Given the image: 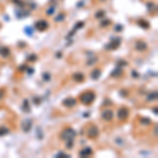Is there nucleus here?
<instances>
[{
	"instance_id": "f3484780",
	"label": "nucleus",
	"mask_w": 158,
	"mask_h": 158,
	"mask_svg": "<svg viewBox=\"0 0 158 158\" xmlns=\"http://www.w3.org/2000/svg\"><path fill=\"white\" fill-rule=\"evenodd\" d=\"M121 74H122V70H121V67H115V70H113V71H112V74H111V75L112 76H120L121 75Z\"/></svg>"
},
{
	"instance_id": "6e6552de",
	"label": "nucleus",
	"mask_w": 158,
	"mask_h": 158,
	"mask_svg": "<svg viewBox=\"0 0 158 158\" xmlns=\"http://www.w3.org/2000/svg\"><path fill=\"white\" fill-rule=\"evenodd\" d=\"M102 117L104 119L105 121H111L113 119V111L112 109H104L102 112Z\"/></svg>"
},
{
	"instance_id": "dca6fc26",
	"label": "nucleus",
	"mask_w": 158,
	"mask_h": 158,
	"mask_svg": "<svg viewBox=\"0 0 158 158\" xmlns=\"http://www.w3.org/2000/svg\"><path fill=\"white\" fill-rule=\"evenodd\" d=\"M0 54H1L4 58H7L9 54H11V51H9L8 47H0Z\"/></svg>"
},
{
	"instance_id": "f8f14e48",
	"label": "nucleus",
	"mask_w": 158,
	"mask_h": 158,
	"mask_svg": "<svg viewBox=\"0 0 158 158\" xmlns=\"http://www.w3.org/2000/svg\"><path fill=\"white\" fill-rule=\"evenodd\" d=\"M73 79L76 80V82H83L84 80V75L82 73H74L73 74Z\"/></svg>"
},
{
	"instance_id": "aec40b11",
	"label": "nucleus",
	"mask_w": 158,
	"mask_h": 158,
	"mask_svg": "<svg viewBox=\"0 0 158 158\" xmlns=\"http://www.w3.org/2000/svg\"><path fill=\"white\" fill-rule=\"evenodd\" d=\"M141 124H144V125H150L151 121H150V119H141Z\"/></svg>"
},
{
	"instance_id": "5701e85b",
	"label": "nucleus",
	"mask_w": 158,
	"mask_h": 158,
	"mask_svg": "<svg viewBox=\"0 0 158 158\" xmlns=\"http://www.w3.org/2000/svg\"><path fill=\"white\" fill-rule=\"evenodd\" d=\"M63 19H65V15L61 13V15H58V17H56V21H62Z\"/></svg>"
},
{
	"instance_id": "f03ea898",
	"label": "nucleus",
	"mask_w": 158,
	"mask_h": 158,
	"mask_svg": "<svg viewBox=\"0 0 158 158\" xmlns=\"http://www.w3.org/2000/svg\"><path fill=\"white\" fill-rule=\"evenodd\" d=\"M76 136V133H75V130L73 129V128H66V129H63L62 130V133H61V138L62 140H74Z\"/></svg>"
},
{
	"instance_id": "9d476101",
	"label": "nucleus",
	"mask_w": 158,
	"mask_h": 158,
	"mask_svg": "<svg viewBox=\"0 0 158 158\" xmlns=\"http://www.w3.org/2000/svg\"><path fill=\"white\" fill-rule=\"evenodd\" d=\"M21 128L24 132H29L32 129V120H24L21 122Z\"/></svg>"
},
{
	"instance_id": "4468645a",
	"label": "nucleus",
	"mask_w": 158,
	"mask_h": 158,
	"mask_svg": "<svg viewBox=\"0 0 158 158\" xmlns=\"http://www.w3.org/2000/svg\"><path fill=\"white\" fill-rule=\"evenodd\" d=\"M100 75H102V71L99 69H95V70H92V73H91V78L95 80V79H99L100 78Z\"/></svg>"
},
{
	"instance_id": "7c9ffc66",
	"label": "nucleus",
	"mask_w": 158,
	"mask_h": 158,
	"mask_svg": "<svg viewBox=\"0 0 158 158\" xmlns=\"http://www.w3.org/2000/svg\"><path fill=\"white\" fill-rule=\"evenodd\" d=\"M146 5H148V8H149V9L153 8V3H149V4H146Z\"/></svg>"
},
{
	"instance_id": "c85d7f7f",
	"label": "nucleus",
	"mask_w": 158,
	"mask_h": 158,
	"mask_svg": "<svg viewBox=\"0 0 158 158\" xmlns=\"http://www.w3.org/2000/svg\"><path fill=\"white\" fill-rule=\"evenodd\" d=\"M3 96H4V90H0V99H3Z\"/></svg>"
},
{
	"instance_id": "393cba45",
	"label": "nucleus",
	"mask_w": 158,
	"mask_h": 158,
	"mask_svg": "<svg viewBox=\"0 0 158 158\" xmlns=\"http://www.w3.org/2000/svg\"><path fill=\"white\" fill-rule=\"evenodd\" d=\"M56 157H66V158H67V157H70V156H69V154H62V151H59V153H58Z\"/></svg>"
},
{
	"instance_id": "9b49d317",
	"label": "nucleus",
	"mask_w": 158,
	"mask_h": 158,
	"mask_svg": "<svg viewBox=\"0 0 158 158\" xmlns=\"http://www.w3.org/2000/svg\"><path fill=\"white\" fill-rule=\"evenodd\" d=\"M80 157H91L92 156V149L91 148H86V149H82L79 153Z\"/></svg>"
},
{
	"instance_id": "c756f323",
	"label": "nucleus",
	"mask_w": 158,
	"mask_h": 158,
	"mask_svg": "<svg viewBox=\"0 0 158 158\" xmlns=\"http://www.w3.org/2000/svg\"><path fill=\"white\" fill-rule=\"evenodd\" d=\"M25 69H27V66H20V67H19V70H20V71H24Z\"/></svg>"
},
{
	"instance_id": "cd10ccee",
	"label": "nucleus",
	"mask_w": 158,
	"mask_h": 158,
	"mask_svg": "<svg viewBox=\"0 0 158 158\" xmlns=\"http://www.w3.org/2000/svg\"><path fill=\"white\" fill-rule=\"evenodd\" d=\"M54 13V8H49V11H47V15H51Z\"/></svg>"
},
{
	"instance_id": "1a4fd4ad",
	"label": "nucleus",
	"mask_w": 158,
	"mask_h": 158,
	"mask_svg": "<svg viewBox=\"0 0 158 158\" xmlns=\"http://www.w3.org/2000/svg\"><path fill=\"white\" fill-rule=\"evenodd\" d=\"M75 104H76V100L74 98H67V99H65V100L62 102V105L63 107H67V108H71Z\"/></svg>"
},
{
	"instance_id": "b1692460",
	"label": "nucleus",
	"mask_w": 158,
	"mask_h": 158,
	"mask_svg": "<svg viewBox=\"0 0 158 158\" xmlns=\"http://www.w3.org/2000/svg\"><path fill=\"white\" fill-rule=\"evenodd\" d=\"M83 25H84V22H83V21H79V22H78V24H76V25H75V28H76V29H80V28H82V27H83Z\"/></svg>"
},
{
	"instance_id": "2f4dec72",
	"label": "nucleus",
	"mask_w": 158,
	"mask_h": 158,
	"mask_svg": "<svg viewBox=\"0 0 158 158\" xmlns=\"http://www.w3.org/2000/svg\"><path fill=\"white\" fill-rule=\"evenodd\" d=\"M102 1H104V0H102Z\"/></svg>"
},
{
	"instance_id": "2eb2a0df",
	"label": "nucleus",
	"mask_w": 158,
	"mask_h": 158,
	"mask_svg": "<svg viewBox=\"0 0 158 158\" xmlns=\"http://www.w3.org/2000/svg\"><path fill=\"white\" fill-rule=\"evenodd\" d=\"M157 96H158L157 91H153V92H150L149 95L146 96V100H148V102H154V100L157 99Z\"/></svg>"
},
{
	"instance_id": "a211bd4d",
	"label": "nucleus",
	"mask_w": 158,
	"mask_h": 158,
	"mask_svg": "<svg viewBox=\"0 0 158 158\" xmlns=\"http://www.w3.org/2000/svg\"><path fill=\"white\" fill-rule=\"evenodd\" d=\"M104 16H105V11H103V9H100V11H98L95 13V17L96 19H103Z\"/></svg>"
},
{
	"instance_id": "0eeeda50",
	"label": "nucleus",
	"mask_w": 158,
	"mask_h": 158,
	"mask_svg": "<svg viewBox=\"0 0 158 158\" xmlns=\"http://www.w3.org/2000/svg\"><path fill=\"white\" fill-rule=\"evenodd\" d=\"M34 27H36L37 30H46L47 28H49V22H47L46 20H38L36 21V24H34Z\"/></svg>"
},
{
	"instance_id": "f257e3e1",
	"label": "nucleus",
	"mask_w": 158,
	"mask_h": 158,
	"mask_svg": "<svg viewBox=\"0 0 158 158\" xmlns=\"http://www.w3.org/2000/svg\"><path fill=\"white\" fill-rule=\"evenodd\" d=\"M95 98H96V95H95L93 91H86L80 95V102L84 105H90V104H92V102L95 100Z\"/></svg>"
},
{
	"instance_id": "39448f33",
	"label": "nucleus",
	"mask_w": 158,
	"mask_h": 158,
	"mask_svg": "<svg viewBox=\"0 0 158 158\" xmlns=\"http://www.w3.org/2000/svg\"><path fill=\"white\" fill-rule=\"evenodd\" d=\"M87 136H88V138H92V140H95V138L99 136V129H98V127H95V125H91V127L88 128V130H87Z\"/></svg>"
},
{
	"instance_id": "bb28decb",
	"label": "nucleus",
	"mask_w": 158,
	"mask_h": 158,
	"mask_svg": "<svg viewBox=\"0 0 158 158\" xmlns=\"http://www.w3.org/2000/svg\"><path fill=\"white\" fill-rule=\"evenodd\" d=\"M44 79H45V80H49V79H50V74L45 73V74H44Z\"/></svg>"
},
{
	"instance_id": "412c9836",
	"label": "nucleus",
	"mask_w": 158,
	"mask_h": 158,
	"mask_svg": "<svg viewBox=\"0 0 158 158\" xmlns=\"http://www.w3.org/2000/svg\"><path fill=\"white\" fill-rule=\"evenodd\" d=\"M8 128H0V136H4V134L8 133Z\"/></svg>"
},
{
	"instance_id": "a878e982",
	"label": "nucleus",
	"mask_w": 158,
	"mask_h": 158,
	"mask_svg": "<svg viewBox=\"0 0 158 158\" xmlns=\"http://www.w3.org/2000/svg\"><path fill=\"white\" fill-rule=\"evenodd\" d=\"M108 24H111V21H109V20H105V21H102V27H105V25H108Z\"/></svg>"
},
{
	"instance_id": "ddd939ff",
	"label": "nucleus",
	"mask_w": 158,
	"mask_h": 158,
	"mask_svg": "<svg viewBox=\"0 0 158 158\" xmlns=\"http://www.w3.org/2000/svg\"><path fill=\"white\" fill-rule=\"evenodd\" d=\"M137 24L140 25L141 28H144V29H149V27H150L149 22L145 21V20H142V19H138V20H137Z\"/></svg>"
},
{
	"instance_id": "7ed1b4c3",
	"label": "nucleus",
	"mask_w": 158,
	"mask_h": 158,
	"mask_svg": "<svg viewBox=\"0 0 158 158\" xmlns=\"http://www.w3.org/2000/svg\"><path fill=\"white\" fill-rule=\"evenodd\" d=\"M120 42H121V40H120V37H113L111 40V42H109L108 45H105V49H108V50H113V49H117L119 46H120Z\"/></svg>"
},
{
	"instance_id": "6ab92c4d",
	"label": "nucleus",
	"mask_w": 158,
	"mask_h": 158,
	"mask_svg": "<svg viewBox=\"0 0 158 158\" xmlns=\"http://www.w3.org/2000/svg\"><path fill=\"white\" fill-rule=\"evenodd\" d=\"M22 108H24L25 112H29V102L28 100H24V103H22Z\"/></svg>"
},
{
	"instance_id": "20e7f679",
	"label": "nucleus",
	"mask_w": 158,
	"mask_h": 158,
	"mask_svg": "<svg viewBox=\"0 0 158 158\" xmlns=\"http://www.w3.org/2000/svg\"><path fill=\"white\" fill-rule=\"evenodd\" d=\"M128 116H129V109L128 108H120L117 111V119L120 121H124L128 119Z\"/></svg>"
},
{
	"instance_id": "4be33fe9",
	"label": "nucleus",
	"mask_w": 158,
	"mask_h": 158,
	"mask_svg": "<svg viewBox=\"0 0 158 158\" xmlns=\"http://www.w3.org/2000/svg\"><path fill=\"white\" fill-rule=\"evenodd\" d=\"M36 59H37L36 54H30V56H28V61H36Z\"/></svg>"
},
{
	"instance_id": "423d86ee",
	"label": "nucleus",
	"mask_w": 158,
	"mask_h": 158,
	"mask_svg": "<svg viewBox=\"0 0 158 158\" xmlns=\"http://www.w3.org/2000/svg\"><path fill=\"white\" fill-rule=\"evenodd\" d=\"M134 49L137 51H141V53H142V51H145L148 49V44L142 40H137L136 42H134Z\"/></svg>"
}]
</instances>
